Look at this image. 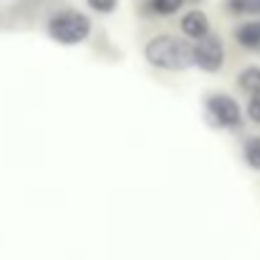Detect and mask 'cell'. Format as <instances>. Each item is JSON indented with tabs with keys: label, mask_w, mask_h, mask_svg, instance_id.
Wrapping results in <instances>:
<instances>
[{
	"label": "cell",
	"mask_w": 260,
	"mask_h": 260,
	"mask_svg": "<svg viewBox=\"0 0 260 260\" xmlns=\"http://www.w3.org/2000/svg\"><path fill=\"white\" fill-rule=\"evenodd\" d=\"M144 56L152 66L167 69V71H184L194 63V48L187 46V41H179L172 36H159L147 43Z\"/></svg>",
	"instance_id": "cell-1"
},
{
	"label": "cell",
	"mask_w": 260,
	"mask_h": 260,
	"mask_svg": "<svg viewBox=\"0 0 260 260\" xmlns=\"http://www.w3.org/2000/svg\"><path fill=\"white\" fill-rule=\"evenodd\" d=\"M88 33H91V20L84 13H76V10H61L48 20V36L66 46L86 41Z\"/></svg>",
	"instance_id": "cell-2"
},
{
	"label": "cell",
	"mask_w": 260,
	"mask_h": 260,
	"mask_svg": "<svg viewBox=\"0 0 260 260\" xmlns=\"http://www.w3.org/2000/svg\"><path fill=\"white\" fill-rule=\"evenodd\" d=\"M225 61V51H222V43L215 38V36H205L200 38V43L194 46V63L207 71V74H215Z\"/></svg>",
	"instance_id": "cell-3"
},
{
	"label": "cell",
	"mask_w": 260,
	"mask_h": 260,
	"mask_svg": "<svg viewBox=\"0 0 260 260\" xmlns=\"http://www.w3.org/2000/svg\"><path fill=\"white\" fill-rule=\"evenodd\" d=\"M207 111H210V119L217 126H238L240 119H243L238 101L230 99V96H222V93H217L207 101Z\"/></svg>",
	"instance_id": "cell-4"
},
{
	"label": "cell",
	"mask_w": 260,
	"mask_h": 260,
	"mask_svg": "<svg viewBox=\"0 0 260 260\" xmlns=\"http://www.w3.org/2000/svg\"><path fill=\"white\" fill-rule=\"evenodd\" d=\"M182 33L187 36V38H194V41H200V38H205L207 33H210V23H207V18H205V13H200V10H189L184 18H182Z\"/></svg>",
	"instance_id": "cell-5"
},
{
	"label": "cell",
	"mask_w": 260,
	"mask_h": 260,
	"mask_svg": "<svg viewBox=\"0 0 260 260\" xmlns=\"http://www.w3.org/2000/svg\"><path fill=\"white\" fill-rule=\"evenodd\" d=\"M235 41L243 48H260V20H250L235 28Z\"/></svg>",
	"instance_id": "cell-6"
},
{
	"label": "cell",
	"mask_w": 260,
	"mask_h": 260,
	"mask_svg": "<svg viewBox=\"0 0 260 260\" xmlns=\"http://www.w3.org/2000/svg\"><path fill=\"white\" fill-rule=\"evenodd\" d=\"M238 84H240V88H245L248 93H258V91H260V69H258V66L245 69V71L240 74Z\"/></svg>",
	"instance_id": "cell-7"
},
{
	"label": "cell",
	"mask_w": 260,
	"mask_h": 260,
	"mask_svg": "<svg viewBox=\"0 0 260 260\" xmlns=\"http://www.w3.org/2000/svg\"><path fill=\"white\" fill-rule=\"evenodd\" d=\"M184 0H149V8L154 15H172L182 8Z\"/></svg>",
	"instance_id": "cell-8"
},
{
	"label": "cell",
	"mask_w": 260,
	"mask_h": 260,
	"mask_svg": "<svg viewBox=\"0 0 260 260\" xmlns=\"http://www.w3.org/2000/svg\"><path fill=\"white\" fill-rule=\"evenodd\" d=\"M245 162L253 170H260V137L248 139V144H245Z\"/></svg>",
	"instance_id": "cell-9"
},
{
	"label": "cell",
	"mask_w": 260,
	"mask_h": 260,
	"mask_svg": "<svg viewBox=\"0 0 260 260\" xmlns=\"http://www.w3.org/2000/svg\"><path fill=\"white\" fill-rule=\"evenodd\" d=\"M230 13L243 15V13H258V0H228Z\"/></svg>",
	"instance_id": "cell-10"
},
{
	"label": "cell",
	"mask_w": 260,
	"mask_h": 260,
	"mask_svg": "<svg viewBox=\"0 0 260 260\" xmlns=\"http://www.w3.org/2000/svg\"><path fill=\"white\" fill-rule=\"evenodd\" d=\"M248 116H250L255 124H260V91L250 96V104H248Z\"/></svg>",
	"instance_id": "cell-11"
},
{
	"label": "cell",
	"mask_w": 260,
	"mask_h": 260,
	"mask_svg": "<svg viewBox=\"0 0 260 260\" xmlns=\"http://www.w3.org/2000/svg\"><path fill=\"white\" fill-rule=\"evenodd\" d=\"M88 5L99 13H111L116 8V0H88Z\"/></svg>",
	"instance_id": "cell-12"
},
{
	"label": "cell",
	"mask_w": 260,
	"mask_h": 260,
	"mask_svg": "<svg viewBox=\"0 0 260 260\" xmlns=\"http://www.w3.org/2000/svg\"><path fill=\"white\" fill-rule=\"evenodd\" d=\"M258 13H260V0H258Z\"/></svg>",
	"instance_id": "cell-13"
}]
</instances>
